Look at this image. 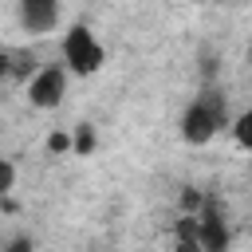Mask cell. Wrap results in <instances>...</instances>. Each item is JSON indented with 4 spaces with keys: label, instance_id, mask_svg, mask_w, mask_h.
<instances>
[{
    "label": "cell",
    "instance_id": "obj_5",
    "mask_svg": "<svg viewBox=\"0 0 252 252\" xmlns=\"http://www.w3.org/2000/svg\"><path fill=\"white\" fill-rule=\"evenodd\" d=\"M16 20H20V28L28 35H47L59 24V4L55 0H20Z\"/></svg>",
    "mask_w": 252,
    "mask_h": 252
},
{
    "label": "cell",
    "instance_id": "obj_10",
    "mask_svg": "<svg viewBox=\"0 0 252 252\" xmlns=\"http://www.w3.org/2000/svg\"><path fill=\"white\" fill-rule=\"evenodd\" d=\"M12 185H16V165L0 154V197H8V193H12Z\"/></svg>",
    "mask_w": 252,
    "mask_h": 252
},
{
    "label": "cell",
    "instance_id": "obj_4",
    "mask_svg": "<svg viewBox=\"0 0 252 252\" xmlns=\"http://www.w3.org/2000/svg\"><path fill=\"white\" fill-rule=\"evenodd\" d=\"M197 244L201 252H228L232 248V232H228V220H224V209L209 197L205 209L197 213Z\"/></svg>",
    "mask_w": 252,
    "mask_h": 252
},
{
    "label": "cell",
    "instance_id": "obj_12",
    "mask_svg": "<svg viewBox=\"0 0 252 252\" xmlns=\"http://www.w3.org/2000/svg\"><path fill=\"white\" fill-rule=\"evenodd\" d=\"M0 252H35V244L32 236H12L8 244H0Z\"/></svg>",
    "mask_w": 252,
    "mask_h": 252
},
{
    "label": "cell",
    "instance_id": "obj_8",
    "mask_svg": "<svg viewBox=\"0 0 252 252\" xmlns=\"http://www.w3.org/2000/svg\"><path fill=\"white\" fill-rule=\"evenodd\" d=\"M94 142H98V138H94V126H91V122H79V126H75V138H71V150H75L79 158H87V154L94 150Z\"/></svg>",
    "mask_w": 252,
    "mask_h": 252
},
{
    "label": "cell",
    "instance_id": "obj_1",
    "mask_svg": "<svg viewBox=\"0 0 252 252\" xmlns=\"http://www.w3.org/2000/svg\"><path fill=\"white\" fill-rule=\"evenodd\" d=\"M224 126H232V118H228V98H224L220 87L209 83V87L185 106V114H181V138H185L189 146H205V142H213Z\"/></svg>",
    "mask_w": 252,
    "mask_h": 252
},
{
    "label": "cell",
    "instance_id": "obj_13",
    "mask_svg": "<svg viewBox=\"0 0 252 252\" xmlns=\"http://www.w3.org/2000/svg\"><path fill=\"white\" fill-rule=\"evenodd\" d=\"M173 252H201L197 240H173Z\"/></svg>",
    "mask_w": 252,
    "mask_h": 252
},
{
    "label": "cell",
    "instance_id": "obj_6",
    "mask_svg": "<svg viewBox=\"0 0 252 252\" xmlns=\"http://www.w3.org/2000/svg\"><path fill=\"white\" fill-rule=\"evenodd\" d=\"M205 201H209V197H205L197 185H185V189L177 193V209H181V217H197V213L205 209Z\"/></svg>",
    "mask_w": 252,
    "mask_h": 252
},
{
    "label": "cell",
    "instance_id": "obj_7",
    "mask_svg": "<svg viewBox=\"0 0 252 252\" xmlns=\"http://www.w3.org/2000/svg\"><path fill=\"white\" fill-rule=\"evenodd\" d=\"M228 130H232V138H236V146L252 154V106H248V110H240V114L232 118V126H228Z\"/></svg>",
    "mask_w": 252,
    "mask_h": 252
},
{
    "label": "cell",
    "instance_id": "obj_2",
    "mask_svg": "<svg viewBox=\"0 0 252 252\" xmlns=\"http://www.w3.org/2000/svg\"><path fill=\"white\" fill-rule=\"evenodd\" d=\"M59 55H63V71H67V75H79V79L102 71V63H106V51H102L98 35H94L87 24H71V28L63 32Z\"/></svg>",
    "mask_w": 252,
    "mask_h": 252
},
{
    "label": "cell",
    "instance_id": "obj_11",
    "mask_svg": "<svg viewBox=\"0 0 252 252\" xmlns=\"http://www.w3.org/2000/svg\"><path fill=\"white\" fill-rule=\"evenodd\" d=\"M47 150H51V154H67V150H71V134H63V130H55V134L47 138Z\"/></svg>",
    "mask_w": 252,
    "mask_h": 252
},
{
    "label": "cell",
    "instance_id": "obj_14",
    "mask_svg": "<svg viewBox=\"0 0 252 252\" xmlns=\"http://www.w3.org/2000/svg\"><path fill=\"white\" fill-rule=\"evenodd\" d=\"M8 75H12V55L0 51V79H8Z\"/></svg>",
    "mask_w": 252,
    "mask_h": 252
},
{
    "label": "cell",
    "instance_id": "obj_15",
    "mask_svg": "<svg viewBox=\"0 0 252 252\" xmlns=\"http://www.w3.org/2000/svg\"><path fill=\"white\" fill-rule=\"evenodd\" d=\"M0 201H4V197H0Z\"/></svg>",
    "mask_w": 252,
    "mask_h": 252
},
{
    "label": "cell",
    "instance_id": "obj_9",
    "mask_svg": "<svg viewBox=\"0 0 252 252\" xmlns=\"http://www.w3.org/2000/svg\"><path fill=\"white\" fill-rule=\"evenodd\" d=\"M173 240H197V217H177Z\"/></svg>",
    "mask_w": 252,
    "mask_h": 252
},
{
    "label": "cell",
    "instance_id": "obj_3",
    "mask_svg": "<svg viewBox=\"0 0 252 252\" xmlns=\"http://www.w3.org/2000/svg\"><path fill=\"white\" fill-rule=\"evenodd\" d=\"M67 71L59 67V63H43L35 75H32V83H28V102L32 106H39V110H55L59 102H63V94H67Z\"/></svg>",
    "mask_w": 252,
    "mask_h": 252
}]
</instances>
